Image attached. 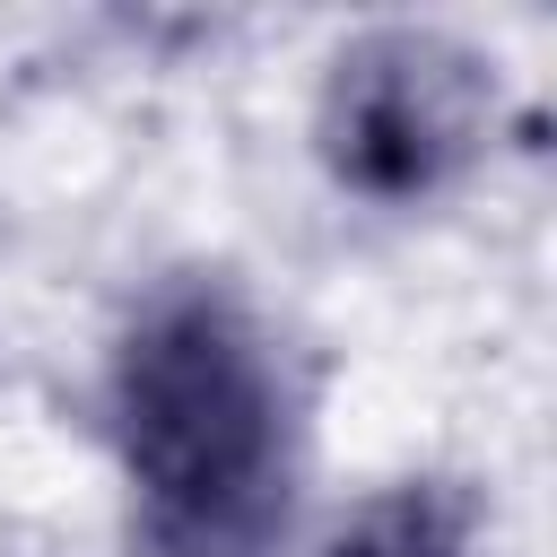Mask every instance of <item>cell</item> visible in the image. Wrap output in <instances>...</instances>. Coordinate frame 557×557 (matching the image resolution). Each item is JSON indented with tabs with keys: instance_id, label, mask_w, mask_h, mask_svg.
<instances>
[{
	"instance_id": "6da1fadb",
	"label": "cell",
	"mask_w": 557,
	"mask_h": 557,
	"mask_svg": "<svg viewBox=\"0 0 557 557\" xmlns=\"http://www.w3.org/2000/svg\"><path fill=\"white\" fill-rule=\"evenodd\" d=\"M331 366L226 252L122 287L87 357V444L122 557H287L322 505Z\"/></svg>"
},
{
	"instance_id": "7a4b0ae2",
	"label": "cell",
	"mask_w": 557,
	"mask_h": 557,
	"mask_svg": "<svg viewBox=\"0 0 557 557\" xmlns=\"http://www.w3.org/2000/svg\"><path fill=\"white\" fill-rule=\"evenodd\" d=\"M305 174L357 226L418 235L461 218L513 148H531V87L461 17H348L305 70Z\"/></svg>"
},
{
	"instance_id": "3957f363",
	"label": "cell",
	"mask_w": 557,
	"mask_h": 557,
	"mask_svg": "<svg viewBox=\"0 0 557 557\" xmlns=\"http://www.w3.org/2000/svg\"><path fill=\"white\" fill-rule=\"evenodd\" d=\"M287 557H505V513L470 470L400 461L322 487Z\"/></svg>"
}]
</instances>
